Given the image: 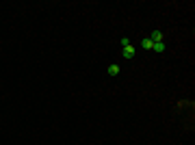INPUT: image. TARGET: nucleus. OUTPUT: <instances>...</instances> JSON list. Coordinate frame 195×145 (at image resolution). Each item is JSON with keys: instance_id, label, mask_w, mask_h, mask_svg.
<instances>
[{"instance_id": "obj_1", "label": "nucleus", "mask_w": 195, "mask_h": 145, "mask_svg": "<svg viewBox=\"0 0 195 145\" xmlns=\"http://www.w3.org/2000/svg\"><path fill=\"white\" fill-rule=\"evenodd\" d=\"M135 52H137V50L132 48V46H126V48L121 50V56H124V58H132V56H135Z\"/></svg>"}, {"instance_id": "obj_2", "label": "nucleus", "mask_w": 195, "mask_h": 145, "mask_svg": "<svg viewBox=\"0 0 195 145\" xmlns=\"http://www.w3.org/2000/svg\"><path fill=\"white\" fill-rule=\"evenodd\" d=\"M150 39H152V44H163V33L160 30H154L150 35Z\"/></svg>"}, {"instance_id": "obj_3", "label": "nucleus", "mask_w": 195, "mask_h": 145, "mask_svg": "<svg viewBox=\"0 0 195 145\" xmlns=\"http://www.w3.org/2000/svg\"><path fill=\"white\" fill-rule=\"evenodd\" d=\"M152 46H154V44H152V39H150V37H145V39H141V48H145V50H152Z\"/></svg>"}, {"instance_id": "obj_4", "label": "nucleus", "mask_w": 195, "mask_h": 145, "mask_svg": "<svg viewBox=\"0 0 195 145\" xmlns=\"http://www.w3.org/2000/svg\"><path fill=\"white\" fill-rule=\"evenodd\" d=\"M108 74L111 76H117L119 74V65H108Z\"/></svg>"}, {"instance_id": "obj_5", "label": "nucleus", "mask_w": 195, "mask_h": 145, "mask_svg": "<svg viewBox=\"0 0 195 145\" xmlns=\"http://www.w3.org/2000/svg\"><path fill=\"white\" fill-rule=\"evenodd\" d=\"M152 50H156V52H165V44H154Z\"/></svg>"}]
</instances>
